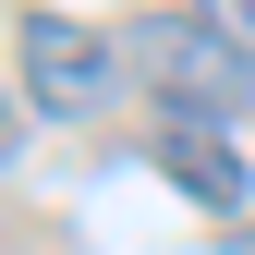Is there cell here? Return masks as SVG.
Instances as JSON below:
<instances>
[{
  "label": "cell",
  "instance_id": "obj_1",
  "mask_svg": "<svg viewBox=\"0 0 255 255\" xmlns=\"http://www.w3.org/2000/svg\"><path fill=\"white\" fill-rule=\"evenodd\" d=\"M134 73H146V98L158 110H195V122H243V98H255V61L219 37L207 12H146L134 37Z\"/></svg>",
  "mask_w": 255,
  "mask_h": 255
},
{
  "label": "cell",
  "instance_id": "obj_2",
  "mask_svg": "<svg viewBox=\"0 0 255 255\" xmlns=\"http://www.w3.org/2000/svg\"><path fill=\"white\" fill-rule=\"evenodd\" d=\"M122 61H134V49H122V37H98V24H73V12H37V0L12 12V73H24V110H49V122L110 110Z\"/></svg>",
  "mask_w": 255,
  "mask_h": 255
},
{
  "label": "cell",
  "instance_id": "obj_3",
  "mask_svg": "<svg viewBox=\"0 0 255 255\" xmlns=\"http://www.w3.org/2000/svg\"><path fill=\"white\" fill-rule=\"evenodd\" d=\"M146 158L182 182L207 219H243L255 207V158H243V134L231 122H195V110H158V134H146Z\"/></svg>",
  "mask_w": 255,
  "mask_h": 255
},
{
  "label": "cell",
  "instance_id": "obj_4",
  "mask_svg": "<svg viewBox=\"0 0 255 255\" xmlns=\"http://www.w3.org/2000/svg\"><path fill=\"white\" fill-rule=\"evenodd\" d=\"M207 24H219V37H231L243 61H255V0H207Z\"/></svg>",
  "mask_w": 255,
  "mask_h": 255
}]
</instances>
